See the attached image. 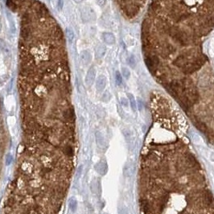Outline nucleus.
I'll list each match as a JSON object with an SVG mask.
<instances>
[{
    "mask_svg": "<svg viewBox=\"0 0 214 214\" xmlns=\"http://www.w3.org/2000/svg\"><path fill=\"white\" fill-rule=\"evenodd\" d=\"M96 3L100 7H104L106 4V0H96Z\"/></svg>",
    "mask_w": 214,
    "mask_h": 214,
    "instance_id": "nucleus-27",
    "label": "nucleus"
},
{
    "mask_svg": "<svg viewBox=\"0 0 214 214\" xmlns=\"http://www.w3.org/2000/svg\"><path fill=\"white\" fill-rule=\"evenodd\" d=\"M123 75L126 79H129L131 77V72L127 68H123Z\"/></svg>",
    "mask_w": 214,
    "mask_h": 214,
    "instance_id": "nucleus-21",
    "label": "nucleus"
},
{
    "mask_svg": "<svg viewBox=\"0 0 214 214\" xmlns=\"http://www.w3.org/2000/svg\"><path fill=\"white\" fill-rule=\"evenodd\" d=\"M96 77V68L95 67L92 66L89 68V71L87 72V74L85 77V84L87 86H91L94 82V80Z\"/></svg>",
    "mask_w": 214,
    "mask_h": 214,
    "instance_id": "nucleus-7",
    "label": "nucleus"
},
{
    "mask_svg": "<svg viewBox=\"0 0 214 214\" xmlns=\"http://www.w3.org/2000/svg\"><path fill=\"white\" fill-rule=\"evenodd\" d=\"M137 107L139 108V110L140 111L143 110V101L140 99V98H139V99H138V101H137Z\"/></svg>",
    "mask_w": 214,
    "mask_h": 214,
    "instance_id": "nucleus-25",
    "label": "nucleus"
},
{
    "mask_svg": "<svg viewBox=\"0 0 214 214\" xmlns=\"http://www.w3.org/2000/svg\"><path fill=\"white\" fill-rule=\"evenodd\" d=\"M12 160H13V159H12V156L11 155H7L6 156V164L7 165H10L12 163Z\"/></svg>",
    "mask_w": 214,
    "mask_h": 214,
    "instance_id": "nucleus-26",
    "label": "nucleus"
},
{
    "mask_svg": "<svg viewBox=\"0 0 214 214\" xmlns=\"http://www.w3.org/2000/svg\"><path fill=\"white\" fill-rule=\"evenodd\" d=\"M65 33H66V36H67L68 40L69 41L70 44H72L73 40H74V33L72 32V30L70 28H66L65 30Z\"/></svg>",
    "mask_w": 214,
    "mask_h": 214,
    "instance_id": "nucleus-17",
    "label": "nucleus"
},
{
    "mask_svg": "<svg viewBox=\"0 0 214 214\" xmlns=\"http://www.w3.org/2000/svg\"><path fill=\"white\" fill-rule=\"evenodd\" d=\"M115 81H116V83L118 85H121L123 83V77L119 71H117L115 73Z\"/></svg>",
    "mask_w": 214,
    "mask_h": 214,
    "instance_id": "nucleus-19",
    "label": "nucleus"
},
{
    "mask_svg": "<svg viewBox=\"0 0 214 214\" xmlns=\"http://www.w3.org/2000/svg\"><path fill=\"white\" fill-rule=\"evenodd\" d=\"M1 31H2V25L0 24V32H1Z\"/></svg>",
    "mask_w": 214,
    "mask_h": 214,
    "instance_id": "nucleus-31",
    "label": "nucleus"
},
{
    "mask_svg": "<svg viewBox=\"0 0 214 214\" xmlns=\"http://www.w3.org/2000/svg\"><path fill=\"white\" fill-rule=\"evenodd\" d=\"M64 118L68 120V121H73L75 119V113H74V110L72 107H69L68 109H65L63 113Z\"/></svg>",
    "mask_w": 214,
    "mask_h": 214,
    "instance_id": "nucleus-11",
    "label": "nucleus"
},
{
    "mask_svg": "<svg viewBox=\"0 0 214 214\" xmlns=\"http://www.w3.org/2000/svg\"><path fill=\"white\" fill-rule=\"evenodd\" d=\"M123 10H124V12L127 15V17L133 18V17H135L138 14V12L139 11V8L136 4L131 3H127L126 5H124Z\"/></svg>",
    "mask_w": 214,
    "mask_h": 214,
    "instance_id": "nucleus-4",
    "label": "nucleus"
},
{
    "mask_svg": "<svg viewBox=\"0 0 214 214\" xmlns=\"http://www.w3.org/2000/svg\"><path fill=\"white\" fill-rule=\"evenodd\" d=\"M128 98H129V102H130V104H131V109L133 110V111L135 112L137 110V102L135 101V98L131 93H128Z\"/></svg>",
    "mask_w": 214,
    "mask_h": 214,
    "instance_id": "nucleus-16",
    "label": "nucleus"
},
{
    "mask_svg": "<svg viewBox=\"0 0 214 214\" xmlns=\"http://www.w3.org/2000/svg\"><path fill=\"white\" fill-rule=\"evenodd\" d=\"M134 171H135V168H134L133 165H131V164L127 165L124 168V171H123L124 174L126 175V176H127V177L131 176L132 175L134 174Z\"/></svg>",
    "mask_w": 214,
    "mask_h": 214,
    "instance_id": "nucleus-15",
    "label": "nucleus"
},
{
    "mask_svg": "<svg viewBox=\"0 0 214 214\" xmlns=\"http://www.w3.org/2000/svg\"><path fill=\"white\" fill-rule=\"evenodd\" d=\"M207 61L206 56H203V57H199L194 60V61H192V63H188L185 64L184 67L182 68L183 72L185 74H192L196 70H198L199 68H200Z\"/></svg>",
    "mask_w": 214,
    "mask_h": 214,
    "instance_id": "nucleus-2",
    "label": "nucleus"
},
{
    "mask_svg": "<svg viewBox=\"0 0 214 214\" xmlns=\"http://www.w3.org/2000/svg\"><path fill=\"white\" fill-rule=\"evenodd\" d=\"M57 6L60 10H61L64 6V0H58L57 1Z\"/></svg>",
    "mask_w": 214,
    "mask_h": 214,
    "instance_id": "nucleus-29",
    "label": "nucleus"
},
{
    "mask_svg": "<svg viewBox=\"0 0 214 214\" xmlns=\"http://www.w3.org/2000/svg\"><path fill=\"white\" fill-rule=\"evenodd\" d=\"M73 1H74L75 3H81L83 0H73Z\"/></svg>",
    "mask_w": 214,
    "mask_h": 214,
    "instance_id": "nucleus-30",
    "label": "nucleus"
},
{
    "mask_svg": "<svg viewBox=\"0 0 214 214\" xmlns=\"http://www.w3.org/2000/svg\"><path fill=\"white\" fill-rule=\"evenodd\" d=\"M145 64L147 65V68L150 71L154 73V72H156L157 67L159 66V57L155 54L149 53L148 55L146 56L145 57Z\"/></svg>",
    "mask_w": 214,
    "mask_h": 214,
    "instance_id": "nucleus-3",
    "label": "nucleus"
},
{
    "mask_svg": "<svg viewBox=\"0 0 214 214\" xmlns=\"http://www.w3.org/2000/svg\"><path fill=\"white\" fill-rule=\"evenodd\" d=\"M102 38H103L104 42L107 44L112 45L115 43V36L113 33L111 32H104L102 33Z\"/></svg>",
    "mask_w": 214,
    "mask_h": 214,
    "instance_id": "nucleus-10",
    "label": "nucleus"
},
{
    "mask_svg": "<svg viewBox=\"0 0 214 214\" xmlns=\"http://www.w3.org/2000/svg\"><path fill=\"white\" fill-rule=\"evenodd\" d=\"M188 57L184 54H181L179 56H177V58L174 61V64L175 66H177L178 68H182L185 64H188Z\"/></svg>",
    "mask_w": 214,
    "mask_h": 214,
    "instance_id": "nucleus-9",
    "label": "nucleus"
},
{
    "mask_svg": "<svg viewBox=\"0 0 214 214\" xmlns=\"http://www.w3.org/2000/svg\"><path fill=\"white\" fill-rule=\"evenodd\" d=\"M129 64L131 68H135L136 65V60L134 56H131L130 59H129Z\"/></svg>",
    "mask_w": 214,
    "mask_h": 214,
    "instance_id": "nucleus-23",
    "label": "nucleus"
},
{
    "mask_svg": "<svg viewBox=\"0 0 214 214\" xmlns=\"http://www.w3.org/2000/svg\"><path fill=\"white\" fill-rule=\"evenodd\" d=\"M95 168L97 171L100 173V174L104 175L106 173L107 171V165L105 162H100L98 163L95 166Z\"/></svg>",
    "mask_w": 214,
    "mask_h": 214,
    "instance_id": "nucleus-14",
    "label": "nucleus"
},
{
    "mask_svg": "<svg viewBox=\"0 0 214 214\" xmlns=\"http://www.w3.org/2000/svg\"><path fill=\"white\" fill-rule=\"evenodd\" d=\"M69 208L72 212H75L77 208V201L75 198H71L69 200Z\"/></svg>",
    "mask_w": 214,
    "mask_h": 214,
    "instance_id": "nucleus-18",
    "label": "nucleus"
},
{
    "mask_svg": "<svg viewBox=\"0 0 214 214\" xmlns=\"http://www.w3.org/2000/svg\"><path fill=\"white\" fill-rule=\"evenodd\" d=\"M6 48H7L6 42H5L3 40L0 39V51H1V52H3V51L6 50Z\"/></svg>",
    "mask_w": 214,
    "mask_h": 214,
    "instance_id": "nucleus-24",
    "label": "nucleus"
},
{
    "mask_svg": "<svg viewBox=\"0 0 214 214\" xmlns=\"http://www.w3.org/2000/svg\"><path fill=\"white\" fill-rule=\"evenodd\" d=\"M121 104L124 106H128V100L127 98H121Z\"/></svg>",
    "mask_w": 214,
    "mask_h": 214,
    "instance_id": "nucleus-28",
    "label": "nucleus"
},
{
    "mask_svg": "<svg viewBox=\"0 0 214 214\" xmlns=\"http://www.w3.org/2000/svg\"><path fill=\"white\" fill-rule=\"evenodd\" d=\"M81 17L82 20L85 22H89L95 19V14L94 12L89 7H84L81 12Z\"/></svg>",
    "mask_w": 214,
    "mask_h": 214,
    "instance_id": "nucleus-5",
    "label": "nucleus"
},
{
    "mask_svg": "<svg viewBox=\"0 0 214 214\" xmlns=\"http://www.w3.org/2000/svg\"><path fill=\"white\" fill-rule=\"evenodd\" d=\"M106 77L105 76H99L97 81H96V88H97L98 91L102 92V90H104V89L106 86Z\"/></svg>",
    "mask_w": 214,
    "mask_h": 214,
    "instance_id": "nucleus-8",
    "label": "nucleus"
},
{
    "mask_svg": "<svg viewBox=\"0 0 214 214\" xmlns=\"http://www.w3.org/2000/svg\"><path fill=\"white\" fill-rule=\"evenodd\" d=\"M7 17H8V20H9V22H10V26H11V29H12V31L13 32H15L16 31V27H15V24H14V21L12 20V17L11 16V14L8 12L7 13Z\"/></svg>",
    "mask_w": 214,
    "mask_h": 214,
    "instance_id": "nucleus-20",
    "label": "nucleus"
},
{
    "mask_svg": "<svg viewBox=\"0 0 214 214\" xmlns=\"http://www.w3.org/2000/svg\"><path fill=\"white\" fill-rule=\"evenodd\" d=\"M64 153L66 154L68 156H70V155H72V153H73V151H72V148L70 146H67V147L64 148Z\"/></svg>",
    "mask_w": 214,
    "mask_h": 214,
    "instance_id": "nucleus-22",
    "label": "nucleus"
},
{
    "mask_svg": "<svg viewBox=\"0 0 214 214\" xmlns=\"http://www.w3.org/2000/svg\"><path fill=\"white\" fill-rule=\"evenodd\" d=\"M185 89V81L184 79L173 80L168 84V91H170L171 95L179 98Z\"/></svg>",
    "mask_w": 214,
    "mask_h": 214,
    "instance_id": "nucleus-1",
    "label": "nucleus"
},
{
    "mask_svg": "<svg viewBox=\"0 0 214 214\" xmlns=\"http://www.w3.org/2000/svg\"><path fill=\"white\" fill-rule=\"evenodd\" d=\"M80 59H81V63L85 64V65L88 64L91 61V54H90V52L87 51V50H85L83 52H81V54H80Z\"/></svg>",
    "mask_w": 214,
    "mask_h": 214,
    "instance_id": "nucleus-12",
    "label": "nucleus"
},
{
    "mask_svg": "<svg viewBox=\"0 0 214 214\" xmlns=\"http://www.w3.org/2000/svg\"><path fill=\"white\" fill-rule=\"evenodd\" d=\"M106 46L101 44V45H99V46L97 48V49H96L95 52L96 58H97V59H102L104 56L106 55Z\"/></svg>",
    "mask_w": 214,
    "mask_h": 214,
    "instance_id": "nucleus-13",
    "label": "nucleus"
},
{
    "mask_svg": "<svg viewBox=\"0 0 214 214\" xmlns=\"http://www.w3.org/2000/svg\"><path fill=\"white\" fill-rule=\"evenodd\" d=\"M198 84L200 87L207 88L209 87L212 83V77L208 73H203L202 75L200 77L198 80Z\"/></svg>",
    "mask_w": 214,
    "mask_h": 214,
    "instance_id": "nucleus-6",
    "label": "nucleus"
}]
</instances>
